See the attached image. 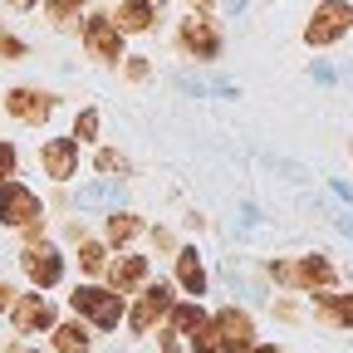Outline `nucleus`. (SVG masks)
<instances>
[{"label":"nucleus","mask_w":353,"mask_h":353,"mask_svg":"<svg viewBox=\"0 0 353 353\" xmlns=\"http://www.w3.org/2000/svg\"><path fill=\"white\" fill-rule=\"evenodd\" d=\"M348 157H353V138H348Z\"/></svg>","instance_id":"ea45409f"},{"label":"nucleus","mask_w":353,"mask_h":353,"mask_svg":"<svg viewBox=\"0 0 353 353\" xmlns=\"http://www.w3.org/2000/svg\"><path fill=\"white\" fill-rule=\"evenodd\" d=\"M211 329H216V339H221V348L226 353H241L245 343H255V334H260V324H255V314L245 304H216L211 309Z\"/></svg>","instance_id":"ddd939ff"},{"label":"nucleus","mask_w":353,"mask_h":353,"mask_svg":"<svg viewBox=\"0 0 353 353\" xmlns=\"http://www.w3.org/2000/svg\"><path fill=\"white\" fill-rule=\"evenodd\" d=\"M15 294H20V285H15V280H0V314H6V309L15 304Z\"/></svg>","instance_id":"473e14b6"},{"label":"nucleus","mask_w":353,"mask_h":353,"mask_svg":"<svg viewBox=\"0 0 353 353\" xmlns=\"http://www.w3.org/2000/svg\"><path fill=\"white\" fill-rule=\"evenodd\" d=\"M69 138H74L79 148L103 143V108H99V103H83V108L74 113V123H69Z\"/></svg>","instance_id":"412c9836"},{"label":"nucleus","mask_w":353,"mask_h":353,"mask_svg":"<svg viewBox=\"0 0 353 353\" xmlns=\"http://www.w3.org/2000/svg\"><path fill=\"white\" fill-rule=\"evenodd\" d=\"M143 231H148L143 211H132V206H108V211H103V241H108V250H128V245H138V241H143Z\"/></svg>","instance_id":"dca6fc26"},{"label":"nucleus","mask_w":353,"mask_h":353,"mask_svg":"<svg viewBox=\"0 0 353 353\" xmlns=\"http://www.w3.org/2000/svg\"><path fill=\"white\" fill-rule=\"evenodd\" d=\"M34 221H50L44 196L25 182V176H6V182H0V231H25Z\"/></svg>","instance_id":"6e6552de"},{"label":"nucleus","mask_w":353,"mask_h":353,"mask_svg":"<svg viewBox=\"0 0 353 353\" xmlns=\"http://www.w3.org/2000/svg\"><path fill=\"white\" fill-rule=\"evenodd\" d=\"M339 285H343V275H339L334 255H324V250L294 255V294H319V290H339Z\"/></svg>","instance_id":"4468645a"},{"label":"nucleus","mask_w":353,"mask_h":353,"mask_svg":"<svg viewBox=\"0 0 353 353\" xmlns=\"http://www.w3.org/2000/svg\"><path fill=\"white\" fill-rule=\"evenodd\" d=\"M74 6H83V10H88V6H94V0H74Z\"/></svg>","instance_id":"58836bf2"},{"label":"nucleus","mask_w":353,"mask_h":353,"mask_svg":"<svg viewBox=\"0 0 353 353\" xmlns=\"http://www.w3.org/2000/svg\"><path fill=\"white\" fill-rule=\"evenodd\" d=\"M206 319H211L206 299H187V294H176V304L167 309V324H162V329H172L176 339H187V334H196Z\"/></svg>","instance_id":"aec40b11"},{"label":"nucleus","mask_w":353,"mask_h":353,"mask_svg":"<svg viewBox=\"0 0 353 353\" xmlns=\"http://www.w3.org/2000/svg\"><path fill=\"white\" fill-rule=\"evenodd\" d=\"M79 44H83V54L94 59V64H103V69H118V59L128 54V34H123V30L113 25V15L99 10V6L83 10V20H79Z\"/></svg>","instance_id":"39448f33"},{"label":"nucleus","mask_w":353,"mask_h":353,"mask_svg":"<svg viewBox=\"0 0 353 353\" xmlns=\"http://www.w3.org/2000/svg\"><path fill=\"white\" fill-rule=\"evenodd\" d=\"M69 314H79L94 334H118L123 314H128V299L113 285H103V280H79L69 290Z\"/></svg>","instance_id":"f257e3e1"},{"label":"nucleus","mask_w":353,"mask_h":353,"mask_svg":"<svg viewBox=\"0 0 353 353\" xmlns=\"http://www.w3.org/2000/svg\"><path fill=\"white\" fill-rule=\"evenodd\" d=\"M187 6H192V10H211V6H216V0H187Z\"/></svg>","instance_id":"c9c22d12"},{"label":"nucleus","mask_w":353,"mask_h":353,"mask_svg":"<svg viewBox=\"0 0 353 353\" xmlns=\"http://www.w3.org/2000/svg\"><path fill=\"white\" fill-rule=\"evenodd\" d=\"M270 319L275 324H304L309 319V309H304V294H294V290H285V294H270Z\"/></svg>","instance_id":"b1692460"},{"label":"nucleus","mask_w":353,"mask_h":353,"mask_svg":"<svg viewBox=\"0 0 353 353\" xmlns=\"http://www.w3.org/2000/svg\"><path fill=\"white\" fill-rule=\"evenodd\" d=\"M6 176H20V148H15V138H0V182Z\"/></svg>","instance_id":"c85d7f7f"},{"label":"nucleus","mask_w":353,"mask_h":353,"mask_svg":"<svg viewBox=\"0 0 353 353\" xmlns=\"http://www.w3.org/2000/svg\"><path fill=\"white\" fill-rule=\"evenodd\" d=\"M88 167H94L103 182H128V157L108 143H94V157H88Z\"/></svg>","instance_id":"5701e85b"},{"label":"nucleus","mask_w":353,"mask_h":353,"mask_svg":"<svg viewBox=\"0 0 353 353\" xmlns=\"http://www.w3.org/2000/svg\"><path fill=\"white\" fill-rule=\"evenodd\" d=\"M15 353H50V348H15Z\"/></svg>","instance_id":"e433bc0d"},{"label":"nucleus","mask_w":353,"mask_h":353,"mask_svg":"<svg viewBox=\"0 0 353 353\" xmlns=\"http://www.w3.org/2000/svg\"><path fill=\"white\" fill-rule=\"evenodd\" d=\"M108 241L103 236H94V231H88L83 241H74V265H79V280H103V270H108Z\"/></svg>","instance_id":"6ab92c4d"},{"label":"nucleus","mask_w":353,"mask_h":353,"mask_svg":"<svg viewBox=\"0 0 353 353\" xmlns=\"http://www.w3.org/2000/svg\"><path fill=\"white\" fill-rule=\"evenodd\" d=\"M50 339V353H94V329H88L79 314H69V319H54V329L44 334Z\"/></svg>","instance_id":"a211bd4d"},{"label":"nucleus","mask_w":353,"mask_h":353,"mask_svg":"<svg viewBox=\"0 0 353 353\" xmlns=\"http://www.w3.org/2000/svg\"><path fill=\"white\" fill-rule=\"evenodd\" d=\"M10 10H20V15H30V10H39V0H6Z\"/></svg>","instance_id":"f704fd0d"},{"label":"nucleus","mask_w":353,"mask_h":353,"mask_svg":"<svg viewBox=\"0 0 353 353\" xmlns=\"http://www.w3.org/2000/svg\"><path fill=\"white\" fill-rule=\"evenodd\" d=\"M152 280V255H143V250H113L108 255V270H103V285H113L123 299H132L143 285Z\"/></svg>","instance_id":"9b49d317"},{"label":"nucleus","mask_w":353,"mask_h":353,"mask_svg":"<svg viewBox=\"0 0 353 353\" xmlns=\"http://www.w3.org/2000/svg\"><path fill=\"white\" fill-rule=\"evenodd\" d=\"M241 353H290L285 343H270V339H255V343H245Z\"/></svg>","instance_id":"2f4dec72"},{"label":"nucleus","mask_w":353,"mask_h":353,"mask_svg":"<svg viewBox=\"0 0 353 353\" xmlns=\"http://www.w3.org/2000/svg\"><path fill=\"white\" fill-rule=\"evenodd\" d=\"M172 285L187 299H206L211 294V265L196 245H176L172 250Z\"/></svg>","instance_id":"f8f14e48"},{"label":"nucleus","mask_w":353,"mask_h":353,"mask_svg":"<svg viewBox=\"0 0 353 353\" xmlns=\"http://www.w3.org/2000/svg\"><path fill=\"white\" fill-rule=\"evenodd\" d=\"M143 236H148V245H152V250H162V255H172L176 245H182V241H176V231H172V226H148Z\"/></svg>","instance_id":"c756f323"},{"label":"nucleus","mask_w":353,"mask_h":353,"mask_svg":"<svg viewBox=\"0 0 353 353\" xmlns=\"http://www.w3.org/2000/svg\"><path fill=\"white\" fill-rule=\"evenodd\" d=\"M187 353H226V348H221V339H216V329H211V319H206L196 334H187Z\"/></svg>","instance_id":"cd10ccee"},{"label":"nucleus","mask_w":353,"mask_h":353,"mask_svg":"<svg viewBox=\"0 0 353 353\" xmlns=\"http://www.w3.org/2000/svg\"><path fill=\"white\" fill-rule=\"evenodd\" d=\"M148 6H157V10H167V0H148Z\"/></svg>","instance_id":"4c0bfd02"},{"label":"nucleus","mask_w":353,"mask_h":353,"mask_svg":"<svg viewBox=\"0 0 353 353\" xmlns=\"http://www.w3.org/2000/svg\"><path fill=\"white\" fill-rule=\"evenodd\" d=\"M15 265H20V280H25V290H59L64 280H69V255H64V245L54 241V236H39V241H20V250H15Z\"/></svg>","instance_id":"f03ea898"},{"label":"nucleus","mask_w":353,"mask_h":353,"mask_svg":"<svg viewBox=\"0 0 353 353\" xmlns=\"http://www.w3.org/2000/svg\"><path fill=\"white\" fill-rule=\"evenodd\" d=\"M25 59H30V44L0 20V64H25Z\"/></svg>","instance_id":"a878e982"},{"label":"nucleus","mask_w":353,"mask_h":353,"mask_svg":"<svg viewBox=\"0 0 353 353\" xmlns=\"http://www.w3.org/2000/svg\"><path fill=\"white\" fill-rule=\"evenodd\" d=\"M176 304V285L172 280H148L138 294L128 299V314H123V329L128 339H152L162 324H167V309Z\"/></svg>","instance_id":"20e7f679"},{"label":"nucleus","mask_w":353,"mask_h":353,"mask_svg":"<svg viewBox=\"0 0 353 353\" xmlns=\"http://www.w3.org/2000/svg\"><path fill=\"white\" fill-rule=\"evenodd\" d=\"M265 280H270L275 290H294V255H275V260H265Z\"/></svg>","instance_id":"bb28decb"},{"label":"nucleus","mask_w":353,"mask_h":353,"mask_svg":"<svg viewBox=\"0 0 353 353\" xmlns=\"http://www.w3.org/2000/svg\"><path fill=\"white\" fill-rule=\"evenodd\" d=\"M353 34V0H314L304 20V44L309 50H334Z\"/></svg>","instance_id":"0eeeda50"},{"label":"nucleus","mask_w":353,"mask_h":353,"mask_svg":"<svg viewBox=\"0 0 353 353\" xmlns=\"http://www.w3.org/2000/svg\"><path fill=\"white\" fill-rule=\"evenodd\" d=\"M0 113L15 118L20 128H50L59 113V94L54 88H39V83H10L0 94Z\"/></svg>","instance_id":"423d86ee"},{"label":"nucleus","mask_w":353,"mask_h":353,"mask_svg":"<svg viewBox=\"0 0 353 353\" xmlns=\"http://www.w3.org/2000/svg\"><path fill=\"white\" fill-rule=\"evenodd\" d=\"M309 304V319L314 324H324V329H339V334H348L353 329V290H319V294H304Z\"/></svg>","instance_id":"2eb2a0df"},{"label":"nucleus","mask_w":353,"mask_h":353,"mask_svg":"<svg viewBox=\"0 0 353 353\" xmlns=\"http://www.w3.org/2000/svg\"><path fill=\"white\" fill-rule=\"evenodd\" d=\"M108 15H113V25H118L128 39L157 34V20H162V10H157V6H148V0H118Z\"/></svg>","instance_id":"f3484780"},{"label":"nucleus","mask_w":353,"mask_h":353,"mask_svg":"<svg viewBox=\"0 0 353 353\" xmlns=\"http://www.w3.org/2000/svg\"><path fill=\"white\" fill-rule=\"evenodd\" d=\"M34 162H39V176H50L54 187H69V182H79V167H83V148L69 138H39V148H34Z\"/></svg>","instance_id":"9d476101"},{"label":"nucleus","mask_w":353,"mask_h":353,"mask_svg":"<svg viewBox=\"0 0 353 353\" xmlns=\"http://www.w3.org/2000/svg\"><path fill=\"white\" fill-rule=\"evenodd\" d=\"M83 236H88V221H83V216H69V221H64V241H59V245H74V241H83Z\"/></svg>","instance_id":"7c9ffc66"},{"label":"nucleus","mask_w":353,"mask_h":353,"mask_svg":"<svg viewBox=\"0 0 353 353\" xmlns=\"http://www.w3.org/2000/svg\"><path fill=\"white\" fill-rule=\"evenodd\" d=\"M182 226H187L192 236H201V231H206V216H201V211H187V216H182Z\"/></svg>","instance_id":"72a5a7b5"},{"label":"nucleus","mask_w":353,"mask_h":353,"mask_svg":"<svg viewBox=\"0 0 353 353\" xmlns=\"http://www.w3.org/2000/svg\"><path fill=\"white\" fill-rule=\"evenodd\" d=\"M172 44H176V54L192 59V64H216L221 50H226V30H221V20L211 10H187L172 30Z\"/></svg>","instance_id":"7ed1b4c3"},{"label":"nucleus","mask_w":353,"mask_h":353,"mask_svg":"<svg viewBox=\"0 0 353 353\" xmlns=\"http://www.w3.org/2000/svg\"><path fill=\"white\" fill-rule=\"evenodd\" d=\"M6 319H10V334L25 343V339H39V334H50V329H54L59 304L44 294V290H20L15 304L6 309Z\"/></svg>","instance_id":"1a4fd4ad"},{"label":"nucleus","mask_w":353,"mask_h":353,"mask_svg":"<svg viewBox=\"0 0 353 353\" xmlns=\"http://www.w3.org/2000/svg\"><path fill=\"white\" fill-rule=\"evenodd\" d=\"M39 15L50 20V30H59V34H79L83 6H74V0H39Z\"/></svg>","instance_id":"4be33fe9"},{"label":"nucleus","mask_w":353,"mask_h":353,"mask_svg":"<svg viewBox=\"0 0 353 353\" xmlns=\"http://www.w3.org/2000/svg\"><path fill=\"white\" fill-rule=\"evenodd\" d=\"M118 74H123V83L143 88V83L157 74V64H152V54H123V59H118Z\"/></svg>","instance_id":"393cba45"}]
</instances>
